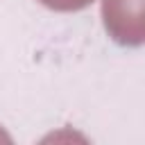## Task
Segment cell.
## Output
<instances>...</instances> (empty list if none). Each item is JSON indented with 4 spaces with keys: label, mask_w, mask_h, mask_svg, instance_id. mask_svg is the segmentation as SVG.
Masks as SVG:
<instances>
[{
    "label": "cell",
    "mask_w": 145,
    "mask_h": 145,
    "mask_svg": "<svg viewBox=\"0 0 145 145\" xmlns=\"http://www.w3.org/2000/svg\"><path fill=\"white\" fill-rule=\"evenodd\" d=\"M102 23L118 45L140 48L145 43V0H102Z\"/></svg>",
    "instance_id": "6da1fadb"
},
{
    "label": "cell",
    "mask_w": 145,
    "mask_h": 145,
    "mask_svg": "<svg viewBox=\"0 0 145 145\" xmlns=\"http://www.w3.org/2000/svg\"><path fill=\"white\" fill-rule=\"evenodd\" d=\"M36 145H91V140L75 127H61L45 134Z\"/></svg>",
    "instance_id": "7a4b0ae2"
},
{
    "label": "cell",
    "mask_w": 145,
    "mask_h": 145,
    "mask_svg": "<svg viewBox=\"0 0 145 145\" xmlns=\"http://www.w3.org/2000/svg\"><path fill=\"white\" fill-rule=\"evenodd\" d=\"M39 2L43 7H48V9H52V11L68 14V11H82V9L91 7L95 0H39Z\"/></svg>",
    "instance_id": "3957f363"
},
{
    "label": "cell",
    "mask_w": 145,
    "mask_h": 145,
    "mask_svg": "<svg viewBox=\"0 0 145 145\" xmlns=\"http://www.w3.org/2000/svg\"><path fill=\"white\" fill-rule=\"evenodd\" d=\"M0 145H16V143H14V138L9 136V131H7L2 125H0Z\"/></svg>",
    "instance_id": "277c9868"
}]
</instances>
